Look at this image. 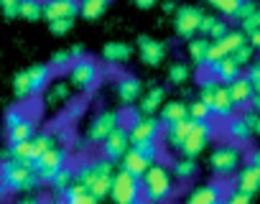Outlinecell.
I'll return each instance as SVG.
<instances>
[{
    "label": "cell",
    "mask_w": 260,
    "mask_h": 204,
    "mask_svg": "<svg viewBox=\"0 0 260 204\" xmlns=\"http://www.w3.org/2000/svg\"><path fill=\"white\" fill-rule=\"evenodd\" d=\"M235 110H237V105H235L232 97H230L227 84H219L217 92H214V99H212V118H217V120H227L230 115H235Z\"/></svg>",
    "instance_id": "ac0fdd59"
},
{
    "label": "cell",
    "mask_w": 260,
    "mask_h": 204,
    "mask_svg": "<svg viewBox=\"0 0 260 204\" xmlns=\"http://www.w3.org/2000/svg\"><path fill=\"white\" fill-rule=\"evenodd\" d=\"M207 69H209V72H212V77H217L222 84H230L232 79H237V77L242 74V66H240L232 56H222V59H217V61L207 64Z\"/></svg>",
    "instance_id": "e0dca14e"
},
{
    "label": "cell",
    "mask_w": 260,
    "mask_h": 204,
    "mask_svg": "<svg viewBox=\"0 0 260 204\" xmlns=\"http://www.w3.org/2000/svg\"><path fill=\"white\" fill-rule=\"evenodd\" d=\"M143 156H148L151 161H158V156H161V146H158V141H138V143H133Z\"/></svg>",
    "instance_id": "ab89813d"
},
{
    "label": "cell",
    "mask_w": 260,
    "mask_h": 204,
    "mask_svg": "<svg viewBox=\"0 0 260 204\" xmlns=\"http://www.w3.org/2000/svg\"><path fill=\"white\" fill-rule=\"evenodd\" d=\"M156 3H158V0H136V6H138V8H153Z\"/></svg>",
    "instance_id": "f5cc1de1"
},
{
    "label": "cell",
    "mask_w": 260,
    "mask_h": 204,
    "mask_svg": "<svg viewBox=\"0 0 260 204\" xmlns=\"http://www.w3.org/2000/svg\"><path fill=\"white\" fill-rule=\"evenodd\" d=\"M222 199H224L222 184H202V186H197L186 194L189 204H219Z\"/></svg>",
    "instance_id": "2e32d148"
},
{
    "label": "cell",
    "mask_w": 260,
    "mask_h": 204,
    "mask_svg": "<svg viewBox=\"0 0 260 204\" xmlns=\"http://www.w3.org/2000/svg\"><path fill=\"white\" fill-rule=\"evenodd\" d=\"M207 3H209L214 11H219L224 18H232V16L237 13V8L242 6V0H207Z\"/></svg>",
    "instance_id": "d590c367"
},
{
    "label": "cell",
    "mask_w": 260,
    "mask_h": 204,
    "mask_svg": "<svg viewBox=\"0 0 260 204\" xmlns=\"http://www.w3.org/2000/svg\"><path fill=\"white\" fill-rule=\"evenodd\" d=\"M72 56H74V59L84 56V49H82V46H74V49H72Z\"/></svg>",
    "instance_id": "6f0895ef"
},
{
    "label": "cell",
    "mask_w": 260,
    "mask_h": 204,
    "mask_svg": "<svg viewBox=\"0 0 260 204\" xmlns=\"http://www.w3.org/2000/svg\"><path fill=\"white\" fill-rule=\"evenodd\" d=\"M189 118H194V120H209L212 118V108L197 97L194 102H189Z\"/></svg>",
    "instance_id": "f35d334b"
},
{
    "label": "cell",
    "mask_w": 260,
    "mask_h": 204,
    "mask_svg": "<svg viewBox=\"0 0 260 204\" xmlns=\"http://www.w3.org/2000/svg\"><path fill=\"white\" fill-rule=\"evenodd\" d=\"M122 125V115L117 113V110H105V113H100L92 123H89V128H87V141L89 143H102L115 128H120Z\"/></svg>",
    "instance_id": "9c48e42d"
},
{
    "label": "cell",
    "mask_w": 260,
    "mask_h": 204,
    "mask_svg": "<svg viewBox=\"0 0 260 204\" xmlns=\"http://www.w3.org/2000/svg\"><path fill=\"white\" fill-rule=\"evenodd\" d=\"M87 189L92 191V196H94L97 201L105 199V196H110V189H112V174H97V176L89 181Z\"/></svg>",
    "instance_id": "836d02e7"
},
{
    "label": "cell",
    "mask_w": 260,
    "mask_h": 204,
    "mask_svg": "<svg viewBox=\"0 0 260 204\" xmlns=\"http://www.w3.org/2000/svg\"><path fill=\"white\" fill-rule=\"evenodd\" d=\"M240 163H242V151H240L237 143H219L209 156V168L219 179H227V176L237 174Z\"/></svg>",
    "instance_id": "8992f818"
},
{
    "label": "cell",
    "mask_w": 260,
    "mask_h": 204,
    "mask_svg": "<svg viewBox=\"0 0 260 204\" xmlns=\"http://www.w3.org/2000/svg\"><path fill=\"white\" fill-rule=\"evenodd\" d=\"M252 196H255V194H250V191H242V189H237V186H235V191L224 194V201H227V204H247Z\"/></svg>",
    "instance_id": "f6af8a7d"
},
{
    "label": "cell",
    "mask_w": 260,
    "mask_h": 204,
    "mask_svg": "<svg viewBox=\"0 0 260 204\" xmlns=\"http://www.w3.org/2000/svg\"><path fill=\"white\" fill-rule=\"evenodd\" d=\"M0 179L11 189V194H31L46 186L31 158H0Z\"/></svg>",
    "instance_id": "6da1fadb"
},
{
    "label": "cell",
    "mask_w": 260,
    "mask_h": 204,
    "mask_svg": "<svg viewBox=\"0 0 260 204\" xmlns=\"http://www.w3.org/2000/svg\"><path fill=\"white\" fill-rule=\"evenodd\" d=\"M255 8H257V6H255V0H242V6H240V8H237V13L232 16V21H245L247 16H252V13H255Z\"/></svg>",
    "instance_id": "bcb514c9"
},
{
    "label": "cell",
    "mask_w": 260,
    "mask_h": 204,
    "mask_svg": "<svg viewBox=\"0 0 260 204\" xmlns=\"http://www.w3.org/2000/svg\"><path fill=\"white\" fill-rule=\"evenodd\" d=\"M6 135H8V143L28 141V138H34V135H36V120H34L31 115H26V118H21L13 128H8V130H6Z\"/></svg>",
    "instance_id": "d4e9b609"
},
{
    "label": "cell",
    "mask_w": 260,
    "mask_h": 204,
    "mask_svg": "<svg viewBox=\"0 0 260 204\" xmlns=\"http://www.w3.org/2000/svg\"><path fill=\"white\" fill-rule=\"evenodd\" d=\"M138 54L146 66H158L166 56V46L151 36H138Z\"/></svg>",
    "instance_id": "9a60e30c"
},
{
    "label": "cell",
    "mask_w": 260,
    "mask_h": 204,
    "mask_svg": "<svg viewBox=\"0 0 260 204\" xmlns=\"http://www.w3.org/2000/svg\"><path fill=\"white\" fill-rule=\"evenodd\" d=\"M247 66H250V69H247V79L252 82V89L260 94V59H257V61H250Z\"/></svg>",
    "instance_id": "c3c4849f"
},
{
    "label": "cell",
    "mask_w": 260,
    "mask_h": 204,
    "mask_svg": "<svg viewBox=\"0 0 260 204\" xmlns=\"http://www.w3.org/2000/svg\"><path fill=\"white\" fill-rule=\"evenodd\" d=\"M72 84L69 82H49V87L44 89V102H46V108H61L67 105V102L72 99Z\"/></svg>",
    "instance_id": "7402d4cb"
},
{
    "label": "cell",
    "mask_w": 260,
    "mask_h": 204,
    "mask_svg": "<svg viewBox=\"0 0 260 204\" xmlns=\"http://www.w3.org/2000/svg\"><path fill=\"white\" fill-rule=\"evenodd\" d=\"M189 66L184 64V61H176V64H171L169 66V82L171 84H176V87H181L184 82H189Z\"/></svg>",
    "instance_id": "e575fe53"
},
{
    "label": "cell",
    "mask_w": 260,
    "mask_h": 204,
    "mask_svg": "<svg viewBox=\"0 0 260 204\" xmlns=\"http://www.w3.org/2000/svg\"><path fill=\"white\" fill-rule=\"evenodd\" d=\"M8 194H11V189H8V184H6L3 179H0V199H6Z\"/></svg>",
    "instance_id": "11a10c76"
},
{
    "label": "cell",
    "mask_w": 260,
    "mask_h": 204,
    "mask_svg": "<svg viewBox=\"0 0 260 204\" xmlns=\"http://www.w3.org/2000/svg\"><path fill=\"white\" fill-rule=\"evenodd\" d=\"M130 141L138 143V141H158L161 133V118L153 115H141L136 123H130Z\"/></svg>",
    "instance_id": "5bb4252c"
},
{
    "label": "cell",
    "mask_w": 260,
    "mask_h": 204,
    "mask_svg": "<svg viewBox=\"0 0 260 204\" xmlns=\"http://www.w3.org/2000/svg\"><path fill=\"white\" fill-rule=\"evenodd\" d=\"M252 128H255V133H257V135H260V113H257V115H255V123H252Z\"/></svg>",
    "instance_id": "680465c9"
},
{
    "label": "cell",
    "mask_w": 260,
    "mask_h": 204,
    "mask_svg": "<svg viewBox=\"0 0 260 204\" xmlns=\"http://www.w3.org/2000/svg\"><path fill=\"white\" fill-rule=\"evenodd\" d=\"M110 196L117 201V204H136L143 199V184H141V176H133L130 171L120 168L112 174V189H110Z\"/></svg>",
    "instance_id": "5b68a950"
},
{
    "label": "cell",
    "mask_w": 260,
    "mask_h": 204,
    "mask_svg": "<svg viewBox=\"0 0 260 204\" xmlns=\"http://www.w3.org/2000/svg\"><path fill=\"white\" fill-rule=\"evenodd\" d=\"M74 28V18H56V21H49V31L54 36H64Z\"/></svg>",
    "instance_id": "b9f144b4"
},
{
    "label": "cell",
    "mask_w": 260,
    "mask_h": 204,
    "mask_svg": "<svg viewBox=\"0 0 260 204\" xmlns=\"http://www.w3.org/2000/svg\"><path fill=\"white\" fill-rule=\"evenodd\" d=\"M189 115V105L186 102H181V99H174V102H164L161 105V123H176V120H181V118H186Z\"/></svg>",
    "instance_id": "4dcf8cb0"
},
{
    "label": "cell",
    "mask_w": 260,
    "mask_h": 204,
    "mask_svg": "<svg viewBox=\"0 0 260 204\" xmlns=\"http://www.w3.org/2000/svg\"><path fill=\"white\" fill-rule=\"evenodd\" d=\"M202 11L197 6H181L176 8V16H174V26H176V33L181 39H194L199 33V23H202Z\"/></svg>",
    "instance_id": "30bf717a"
},
{
    "label": "cell",
    "mask_w": 260,
    "mask_h": 204,
    "mask_svg": "<svg viewBox=\"0 0 260 204\" xmlns=\"http://www.w3.org/2000/svg\"><path fill=\"white\" fill-rule=\"evenodd\" d=\"M247 163H255V166H260V151H252V153H250V158H247Z\"/></svg>",
    "instance_id": "9f6ffc18"
},
{
    "label": "cell",
    "mask_w": 260,
    "mask_h": 204,
    "mask_svg": "<svg viewBox=\"0 0 260 204\" xmlns=\"http://www.w3.org/2000/svg\"><path fill=\"white\" fill-rule=\"evenodd\" d=\"M219 84H222V82H219L217 77H207V79L202 82V87H199V99L207 102L209 108H212V99H214V92H217Z\"/></svg>",
    "instance_id": "8d00e7d4"
},
{
    "label": "cell",
    "mask_w": 260,
    "mask_h": 204,
    "mask_svg": "<svg viewBox=\"0 0 260 204\" xmlns=\"http://www.w3.org/2000/svg\"><path fill=\"white\" fill-rule=\"evenodd\" d=\"M130 54H133V49H130L125 41H110L105 49H102V59L110 61V64H125L130 59Z\"/></svg>",
    "instance_id": "484cf974"
},
{
    "label": "cell",
    "mask_w": 260,
    "mask_h": 204,
    "mask_svg": "<svg viewBox=\"0 0 260 204\" xmlns=\"http://www.w3.org/2000/svg\"><path fill=\"white\" fill-rule=\"evenodd\" d=\"M51 74H54V69L49 64H34V66L18 72L16 79H13V94H16V99L23 102V99L39 97L49 87Z\"/></svg>",
    "instance_id": "3957f363"
},
{
    "label": "cell",
    "mask_w": 260,
    "mask_h": 204,
    "mask_svg": "<svg viewBox=\"0 0 260 204\" xmlns=\"http://www.w3.org/2000/svg\"><path fill=\"white\" fill-rule=\"evenodd\" d=\"M227 89H230V97H232V102H235L237 108H247L250 99H252V94H255L252 82L247 79V74H240L237 79H232V82L227 84Z\"/></svg>",
    "instance_id": "d6986e66"
},
{
    "label": "cell",
    "mask_w": 260,
    "mask_h": 204,
    "mask_svg": "<svg viewBox=\"0 0 260 204\" xmlns=\"http://www.w3.org/2000/svg\"><path fill=\"white\" fill-rule=\"evenodd\" d=\"M209 44H212V39H207V36H194V39H189V56H191V61L197 64V66H207V51H209Z\"/></svg>",
    "instance_id": "1f68e13d"
},
{
    "label": "cell",
    "mask_w": 260,
    "mask_h": 204,
    "mask_svg": "<svg viewBox=\"0 0 260 204\" xmlns=\"http://www.w3.org/2000/svg\"><path fill=\"white\" fill-rule=\"evenodd\" d=\"M194 118H181V120H176V123H169L166 125V143H169V148H181V143L186 141V135L191 133V128H194Z\"/></svg>",
    "instance_id": "ffe728a7"
},
{
    "label": "cell",
    "mask_w": 260,
    "mask_h": 204,
    "mask_svg": "<svg viewBox=\"0 0 260 204\" xmlns=\"http://www.w3.org/2000/svg\"><path fill=\"white\" fill-rule=\"evenodd\" d=\"M79 16V0H44L41 18L56 21V18H77Z\"/></svg>",
    "instance_id": "4fadbf2b"
},
{
    "label": "cell",
    "mask_w": 260,
    "mask_h": 204,
    "mask_svg": "<svg viewBox=\"0 0 260 204\" xmlns=\"http://www.w3.org/2000/svg\"><path fill=\"white\" fill-rule=\"evenodd\" d=\"M197 171H199L197 158L184 156V153H181V158H176V161L171 163V174H174V179H176V181H189V179H194V176H197Z\"/></svg>",
    "instance_id": "4316f807"
},
{
    "label": "cell",
    "mask_w": 260,
    "mask_h": 204,
    "mask_svg": "<svg viewBox=\"0 0 260 204\" xmlns=\"http://www.w3.org/2000/svg\"><path fill=\"white\" fill-rule=\"evenodd\" d=\"M227 31H230V26H227V21H222V18H217V23H214V28L209 31V39H212V41H219V39H222V36H224Z\"/></svg>",
    "instance_id": "681fc988"
},
{
    "label": "cell",
    "mask_w": 260,
    "mask_h": 204,
    "mask_svg": "<svg viewBox=\"0 0 260 204\" xmlns=\"http://www.w3.org/2000/svg\"><path fill=\"white\" fill-rule=\"evenodd\" d=\"M164 99H166L164 87H153V89H148V92L143 94V99H141V115H153V113H158L161 105H164Z\"/></svg>",
    "instance_id": "f1b7e54d"
},
{
    "label": "cell",
    "mask_w": 260,
    "mask_h": 204,
    "mask_svg": "<svg viewBox=\"0 0 260 204\" xmlns=\"http://www.w3.org/2000/svg\"><path fill=\"white\" fill-rule=\"evenodd\" d=\"M112 0H79V16L87 21H97L107 8H110Z\"/></svg>",
    "instance_id": "d6a6232c"
},
{
    "label": "cell",
    "mask_w": 260,
    "mask_h": 204,
    "mask_svg": "<svg viewBox=\"0 0 260 204\" xmlns=\"http://www.w3.org/2000/svg\"><path fill=\"white\" fill-rule=\"evenodd\" d=\"M120 161H122V168H125V171H130L133 176H143V174H146V168L153 163V161H151L148 156H143L136 146H130Z\"/></svg>",
    "instance_id": "cb8c5ba5"
},
{
    "label": "cell",
    "mask_w": 260,
    "mask_h": 204,
    "mask_svg": "<svg viewBox=\"0 0 260 204\" xmlns=\"http://www.w3.org/2000/svg\"><path fill=\"white\" fill-rule=\"evenodd\" d=\"M67 161H69V151H67L64 146H51L49 151H44V153L36 158V171H39L41 181L49 184V181L54 179V174H56L61 166H67Z\"/></svg>",
    "instance_id": "ba28073f"
},
{
    "label": "cell",
    "mask_w": 260,
    "mask_h": 204,
    "mask_svg": "<svg viewBox=\"0 0 260 204\" xmlns=\"http://www.w3.org/2000/svg\"><path fill=\"white\" fill-rule=\"evenodd\" d=\"M235 186H237V189H242V191L257 194V191H260V166H255V163H247V166L237 168Z\"/></svg>",
    "instance_id": "603a6c76"
},
{
    "label": "cell",
    "mask_w": 260,
    "mask_h": 204,
    "mask_svg": "<svg viewBox=\"0 0 260 204\" xmlns=\"http://www.w3.org/2000/svg\"><path fill=\"white\" fill-rule=\"evenodd\" d=\"M141 184H143V196L148 201H166L174 196V189H176L171 166H164L156 161L146 168V174L141 176Z\"/></svg>",
    "instance_id": "7a4b0ae2"
},
{
    "label": "cell",
    "mask_w": 260,
    "mask_h": 204,
    "mask_svg": "<svg viewBox=\"0 0 260 204\" xmlns=\"http://www.w3.org/2000/svg\"><path fill=\"white\" fill-rule=\"evenodd\" d=\"M240 26H242V31H245V33L257 31V28H260V8H255V13H252V16H247L245 21H240Z\"/></svg>",
    "instance_id": "7dc6e473"
},
{
    "label": "cell",
    "mask_w": 260,
    "mask_h": 204,
    "mask_svg": "<svg viewBox=\"0 0 260 204\" xmlns=\"http://www.w3.org/2000/svg\"><path fill=\"white\" fill-rule=\"evenodd\" d=\"M252 54H255V49H252V46H250V44L245 41V44H242L240 49H235V51H232L230 56H232V59H235V61H237L240 66H247V64L252 61Z\"/></svg>",
    "instance_id": "60d3db41"
},
{
    "label": "cell",
    "mask_w": 260,
    "mask_h": 204,
    "mask_svg": "<svg viewBox=\"0 0 260 204\" xmlns=\"http://www.w3.org/2000/svg\"><path fill=\"white\" fill-rule=\"evenodd\" d=\"M64 201H69V204H94L97 199L92 196V191L82 181H72L64 191Z\"/></svg>",
    "instance_id": "83f0119b"
},
{
    "label": "cell",
    "mask_w": 260,
    "mask_h": 204,
    "mask_svg": "<svg viewBox=\"0 0 260 204\" xmlns=\"http://www.w3.org/2000/svg\"><path fill=\"white\" fill-rule=\"evenodd\" d=\"M212 138H214V125H212V118L209 120H197L194 123V128H191V133L186 135V141L181 143V153L184 156H191V158H197L199 153H204V148L212 143Z\"/></svg>",
    "instance_id": "52a82bcc"
},
{
    "label": "cell",
    "mask_w": 260,
    "mask_h": 204,
    "mask_svg": "<svg viewBox=\"0 0 260 204\" xmlns=\"http://www.w3.org/2000/svg\"><path fill=\"white\" fill-rule=\"evenodd\" d=\"M21 3L23 0H0V13L6 18H18L21 16Z\"/></svg>",
    "instance_id": "7bdbcfd3"
},
{
    "label": "cell",
    "mask_w": 260,
    "mask_h": 204,
    "mask_svg": "<svg viewBox=\"0 0 260 204\" xmlns=\"http://www.w3.org/2000/svg\"><path fill=\"white\" fill-rule=\"evenodd\" d=\"M41 8H44L41 0H23V3H21V18H26V21H41Z\"/></svg>",
    "instance_id": "74e56055"
},
{
    "label": "cell",
    "mask_w": 260,
    "mask_h": 204,
    "mask_svg": "<svg viewBox=\"0 0 260 204\" xmlns=\"http://www.w3.org/2000/svg\"><path fill=\"white\" fill-rule=\"evenodd\" d=\"M250 108H252L255 113H260V94H257V92H255V94H252V99H250Z\"/></svg>",
    "instance_id": "db71d44e"
},
{
    "label": "cell",
    "mask_w": 260,
    "mask_h": 204,
    "mask_svg": "<svg viewBox=\"0 0 260 204\" xmlns=\"http://www.w3.org/2000/svg\"><path fill=\"white\" fill-rule=\"evenodd\" d=\"M72 51H56L54 56H51V61H49V66L51 69H69V64H72Z\"/></svg>",
    "instance_id": "ee69618b"
},
{
    "label": "cell",
    "mask_w": 260,
    "mask_h": 204,
    "mask_svg": "<svg viewBox=\"0 0 260 204\" xmlns=\"http://www.w3.org/2000/svg\"><path fill=\"white\" fill-rule=\"evenodd\" d=\"M143 94V84L138 77H120L117 79V99L122 105H133Z\"/></svg>",
    "instance_id": "44dd1931"
},
{
    "label": "cell",
    "mask_w": 260,
    "mask_h": 204,
    "mask_svg": "<svg viewBox=\"0 0 260 204\" xmlns=\"http://www.w3.org/2000/svg\"><path fill=\"white\" fill-rule=\"evenodd\" d=\"M74 181V168L67 163V166H61L56 174H54V179L46 184V186H51L54 189V196L56 199H64V191H67V186Z\"/></svg>",
    "instance_id": "f546056e"
},
{
    "label": "cell",
    "mask_w": 260,
    "mask_h": 204,
    "mask_svg": "<svg viewBox=\"0 0 260 204\" xmlns=\"http://www.w3.org/2000/svg\"><path fill=\"white\" fill-rule=\"evenodd\" d=\"M102 156L105 158H110V161H120L122 156H125V151L133 146V141H130V133L120 125V128H115L102 143Z\"/></svg>",
    "instance_id": "7c38bea8"
},
{
    "label": "cell",
    "mask_w": 260,
    "mask_h": 204,
    "mask_svg": "<svg viewBox=\"0 0 260 204\" xmlns=\"http://www.w3.org/2000/svg\"><path fill=\"white\" fill-rule=\"evenodd\" d=\"M214 23H217V16H207V13H204V16H202V23H199V33L209 39V31L214 28Z\"/></svg>",
    "instance_id": "f907efd6"
},
{
    "label": "cell",
    "mask_w": 260,
    "mask_h": 204,
    "mask_svg": "<svg viewBox=\"0 0 260 204\" xmlns=\"http://www.w3.org/2000/svg\"><path fill=\"white\" fill-rule=\"evenodd\" d=\"M255 115L257 113H242V115H230L224 123H227V135L235 141V143H247L252 135H255V128H252V123H255Z\"/></svg>",
    "instance_id": "8fae6325"
},
{
    "label": "cell",
    "mask_w": 260,
    "mask_h": 204,
    "mask_svg": "<svg viewBox=\"0 0 260 204\" xmlns=\"http://www.w3.org/2000/svg\"><path fill=\"white\" fill-rule=\"evenodd\" d=\"M67 72H69V84L77 92H82V94L92 92L100 84V64L94 59H89V56L72 59V64H69Z\"/></svg>",
    "instance_id": "277c9868"
},
{
    "label": "cell",
    "mask_w": 260,
    "mask_h": 204,
    "mask_svg": "<svg viewBox=\"0 0 260 204\" xmlns=\"http://www.w3.org/2000/svg\"><path fill=\"white\" fill-rule=\"evenodd\" d=\"M247 44H250L255 51H260V28L252 31V33H247Z\"/></svg>",
    "instance_id": "816d5d0a"
}]
</instances>
